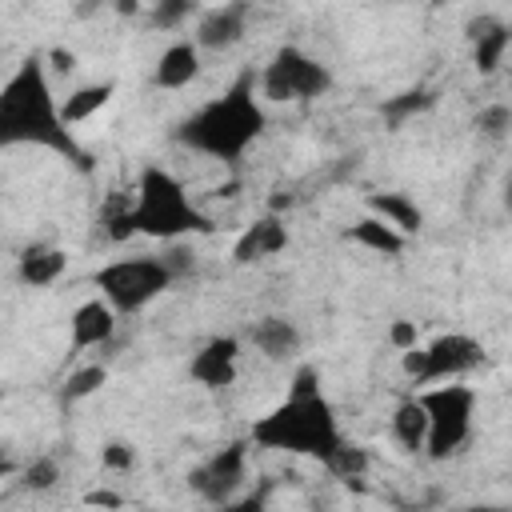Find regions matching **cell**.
<instances>
[{
  "instance_id": "cell-13",
  "label": "cell",
  "mask_w": 512,
  "mask_h": 512,
  "mask_svg": "<svg viewBox=\"0 0 512 512\" xmlns=\"http://www.w3.org/2000/svg\"><path fill=\"white\" fill-rule=\"evenodd\" d=\"M68 328H72V348H76V352H84V348H104V344L112 340V332H116V308H112L104 296L84 300V304L72 312Z\"/></svg>"
},
{
  "instance_id": "cell-6",
  "label": "cell",
  "mask_w": 512,
  "mask_h": 512,
  "mask_svg": "<svg viewBox=\"0 0 512 512\" xmlns=\"http://www.w3.org/2000/svg\"><path fill=\"white\" fill-rule=\"evenodd\" d=\"M420 404L428 412V456L432 460H448L456 456L468 436H472V416H476V392L468 384H436L428 392H420Z\"/></svg>"
},
{
  "instance_id": "cell-24",
  "label": "cell",
  "mask_w": 512,
  "mask_h": 512,
  "mask_svg": "<svg viewBox=\"0 0 512 512\" xmlns=\"http://www.w3.org/2000/svg\"><path fill=\"white\" fill-rule=\"evenodd\" d=\"M324 468H328V472H332L336 480L352 484V480H360V476H364V468H368V452L344 440V444H340V452H336V456H332V460H328Z\"/></svg>"
},
{
  "instance_id": "cell-2",
  "label": "cell",
  "mask_w": 512,
  "mask_h": 512,
  "mask_svg": "<svg viewBox=\"0 0 512 512\" xmlns=\"http://www.w3.org/2000/svg\"><path fill=\"white\" fill-rule=\"evenodd\" d=\"M248 436L260 448L288 452V456H312L320 464H328L340 452V444H344L340 424H336V412H332L328 396L320 392L316 368H300L292 376L288 396L272 412H264L252 424Z\"/></svg>"
},
{
  "instance_id": "cell-12",
  "label": "cell",
  "mask_w": 512,
  "mask_h": 512,
  "mask_svg": "<svg viewBox=\"0 0 512 512\" xmlns=\"http://www.w3.org/2000/svg\"><path fill=\"white\" fill-rule=\"evenodd\" d=\"M284 248H288V224H284L276 212H268V216L252 220V224L236 236L232 260H236V264H256V260H268V256H276V252H284Z\"/></svg>"
},
{
  "instance_id": "cell-3",
  "label": "cell",
  "mask_w": 512,
  "mask_h": 512,
  "mask_svg": "<svg viewBox=\"0 0 512 512\" xmlns=\"http://www.w3.org/2000/svg\"><path fill=\"white\" fill-rule=\"evenodd\" d=\"M264 128H268V112L256 100V76L240 72L220 96H212L192 116H184L172 136L176 144L200 156H212L220 164H240V156L264 136Z\"/></svg>"
},
{
  "instance_id": "cell-5",
  "label": "cell",
  "mask_w": 512,
  "mask_h": 512,
  "mask_svg": "<svg viewBox=\"0 0 512 512\" xmlns=\"http://www.w3.org/2000/svg\"><path fill=\"white\" fill-rule=\"evenodd\" d=\"M172 280L176 276L164 268L160 256H124V260H112L92 272V284L100 288V296L124 316L148 308L160 292H168Z\"/></svg>"
},
{
  "instance_id": "cell-22",
  "label": "cell",
  "mask_w": 512,
  "mask_h": 512,
  "mask_svg": "<svg viewBox=\"0 0 512 512\" xmlns=\"http://www.w3.org/2000/svg\"><path fill=\"white\" fill-rule=\"evenodd\" d=\"M132 208H136V200H128V196H112V200L104 204L100 224H104V236H108L112 244L136 236V216H132Z\"/></svg>"
},
{
  "instance_id": "cell-23",
  "label": "cell",
  "mask_w": 512,
  "mask_h": 512,
  "mask_svg": "<svg viewBox=\"0 0 512 512\" xmlns=\"http://www.w3.org/2000/svg\"><path fill=\"white\" fill-rule=\"evenodd\" d=\"M104 380H108V368H104V364H84V368H76V372L64 380V388H60V404H80V400L96 396V392L104 388Z\"/></svg>"
},
{
  "instance_id": "cell-14",
  "label": "cell",
  "mask_w": 512,
  "mask_h": 512,
  "mask_svg": "<svg viewBox=\"0 0 512 512\" xmlns=\"http://www.w3.org/2000/svg\"><path fill=\"white\" fill-rule=\"evenodd\" d=\"M468 36H472V64L480 76H492L512 44V24L504 20H492V16H480L468 24Z\"/></svg>"
},
{
  "instance_id": "cell-9",
  "label": "cell",
  "mask_w": 512,
  "mask_h": 512,
  "mask_svg": "<svg viewBox=\"0 0 512 512\" xmlns=\"http://www.w3.org/2000/svg\"><path fill=\"white\" fill-rule=\"evenodd\" d=\"M244 472H248V440H228L224 448H216L208 460H200L188 472V488L204 504L220 508V504L236 500V492L244 484Z\"/></svg>"
},
{
  "instance_id": "cell-33",
  "label": "cell",
  "mask_w": 512,
  "mask_h": 512,
  "mask_svg": "<svg viewBox=\"0 0 512 512\" xmlns=\"http://www.w3.org/2000/svg\"><path fill=\"white\" fill-rule=\"evenodd\" d=\"M48 60H52V68H56V72H64V76L76 68V52H68V48H52V52H48Z\"/></svg>"
},
{
  "instance_id": "cell-7",
  "label": "cell",
  "mask_w": 512,
  "mask_h": 512,
  "mask_svg": "<svg viewBox=\"0 0 512 512\" xmlns=\"http://www.w3.org/2000/svg\"><path fill=\"white\" fill-rule=\"evenodd\" d=\"M332 88V72L328 64H320L316 56H308L296 44L276 48V56L264 64L260 72V92L272 104H300V100H316Z\"/></svg>"
},
{
  "instance_id": "cell-19",
  "label": "cell",
  "mask_w": 512,
  "mask_h": 512,
  "mask_svg": "<svg viewBox=\"0 0 512 512\" xmlns=\"http://www.w3.org/2000/svg\"><path fill=\"white\" fill-rule=\"evenodd\" d=\"M392 436H396V444L404 452L428 448V412H424L420 396H408V400L396 404V412H392Z\"/></svg>"
},
{
  "instance_id": "cell-34",
  "label": "cell",
  "mask_w": 512,
  "mask_h": 512,
  "mask_svg": "<svg viewBox=\"0 0 512 512\" xmlns=\"http://www.w3.org/2000/svg\"><path fill=\"white\" fill-rule=\"evenodd\" d=\"M84 504H96V508H120V496H112V492H88Z\"/></svg>"
},
{
  "instance_id": "cell-20",
  "label": "cell",
  "mask_w": 512,
  "mask_h": 512,
  "mask_svg": "<svg viewBox=\"0 0 512 512\" xmlns=\"http://www.w3.org/2000/svg\"><path fill=\"white\" fill-rule=\"evenodd\" d=\"M348 240L352 244H360V248H368V252H380V256H400L404 252V236L392 228V224H384L380 216H360L352 228H348Z\"/></svg>"
},
{
  "instance_id": "cell-30",
  "label": "cell",
  "mask_w": 512,
  "mask_h": 512,
  "mask_svg": "<svg viewBox=\"0 0 512 512\" xmlns=\"http://www.w3.org/2000/svg\"><path fill=\"white\" fill-rule=\"evenodd\" d=\"M104 468L108 472H132V464H136V448L132 444H124V440H112V444H104Z\"/></svg>"
},
{
  "instance_id": "cell-21",
  "label": "cell",
  "mask_w": 512,
  "mask_h": 512,
  "mask_svg": "<svg viewBox=\"0 0 512 512\" xmlns=\"http://www.w3.org/2000/svg\"><path fill=\"white\" fill-rule=\"evenodd\" d=\"M112 92H116V84L112 80H100V84H84V88H76V92H68L64 96V104H60V116H64V124L72 128V124H84L88 116H96L108 100H112Z\"/></svg>"
},
{
  "instance_id": "cell-25",
  "label": "cell",
  "mask_w": 512,
  "mask_h": 512,
  "mask_svg": "<svg viewBox=\"0 0 512 512\" xmlns=\"http://www.w3.org/2000/svg\"><path fill=\"white\" fill-rule=\"evenodd\" d=\"M56 480H60L56 456H36V460H28V468L20 472V484H24L28 492H52Z\"/></svg>"
},
{
  "instance_id": "cell-8",
  "label": "cell",
  "mask_w": 512,
  "mask_h": 512,
  "mask_svg": "<svg viewBox=\"0 0 512 512\" xmlns=\"http://www.w3.org/2000/svg\"><path fill=\"white\" fill-rule=\"evenodd\" d=\"M480 364H484V344L468 332H444L428 340L424 348L416 344L404 352V372L416 384H448V380L476 372Z\"/></svg>"
},
{
  "instance_id": "cell-4",
  "label": "cell",
  "mask_w": 512,
  "mask_h": 512,
  "mask_svg": "<svg viewBox=\"0 0 512 512\" xmlns=\"http://www.w3.org/2000/svg\"><path fill=\"white\" fill-rule=\"evenodd\" d=\"M136 232L140 236H152L160 244H176L192 232H212V220L188 200L184 184L160 168V164H144L140 168V180H136Z\"/></svg>"
},
{
  "instance_id": "cell-35",
  "label": "cell",
  "mask_w": 512,
  "mask_h": 512,
  "mask_svg": "<svg viewBox=\"0 0 512 512\" xmlns=\"http://www.w3.org/2000/svg\"><path fill=\"white\" fill-rule=\"evenodd\" d=\"M452 512H512L504 504H468V508H452Z\"/></svg>"
},
{
  "instance_id": "cell-11",
  "label": "cell",
  "mask_w": 512,
  "mask_h": 512,
  "mask_svg": "<svg viewBox=\"0 0 512 512\" xmlns=\"http://www.w3.org/2000/svg\"><path fill=\"white\" fill-rule=\"evenodd\" d=\"M248 16H252V8L240 4V0H232V4H216V8L200 12V20H196V36H192L196 48L224 52V48L240 44L244 32H248Z\"/></svg>"
},
{
  "instance_id": "cell-27",
  "label": "cell",
  "mask_w": 512,
  "mask_h": 512,
  "mask_svg": "<svg viewBox=\"0 0 512 512\" xmlns=\"http://www.w3.org/2000/svg\"><path fill=\"white\" fill-rule=\"evenodd\" d=\"M428 104H432V92H428V88H408V92H400V96H392V100L384 104V116H388L392 124H404L408 116L424 112Z\"/></svg>"
},
{
  "instance_id": "cell-29",
  "label": "cell",
  "mask_w": 512,
  "mask_h": 512,
  "mask_svg": "<svg viewBox=\"0 0 512 512\" xmlns=\"http://www.w3.org/2000/svg\"><path fill=\"white\" fill-rule=\"evenodd\" d=\"M160 260H164V268H168L176 280H180V276H188V272L196 268V256H192V248H184L180 240H176V244H168V248L160 252Z\"/></svg>"
},
{
  "instance_id": "cell-36",
  "label": "cell",
  "mask_w": 512,
  "mask_h": 512,
  "mask_svg": "<svg viewBox=\"0 0 512 512\" xmlns=\"http://www.w3.org/2000/svg\"><path fill=\"white\" fill-rule=\"evenodd\" d=\"M116 12H120V16H132V12H140V4H132V0H124V4H116Z\"/></svg>"
},
{
  "instance_id": "cell-37",
  "label": "cell",
  "mask_w": 512,
  "mask_h": 512,
  "mask_svg": "<svg viewBox=\"0 0 512 512\" xmlns=\"http://www.w3.org/2000/svg\"><path fill=\"white\" fill-rule=\"evenodd\" d=\"M504 204H508V212H512V172H508V180H504Z\"/></svg>"
},
{
  "instance_id": "cell-26",
  "label": "cell",
  "mask_w": 512,
  "mask_h": 512,
  "mask_svg": "<svg viewBox=\"0 0 512 512\" xmlns=\"http://www.w3.org/2000/svg\"><path fill=\"white\" fill-rule=\"evenodd\" d=\"M476 132L480 136H488V140H504L508 132H512V104H484L480 112H476Z\"/></svg>"
},
{
  "instance_id": "cell-28",
  "label": "cell",
  "mask_w": 512,
  "mask_h": 512,
  "mask_svg": "<svg viewBox=\"0 0 512 512\" xmlns=\"http://www.w3.org/2000/svg\"><path fill=\"white\" fill-rule=\"evenodd\" d=\"M192 12H196L192 0H160V4L152 8V24H156V28H180Z\"/></svg>"
},
{
  "instance_id": "cell-15",
  "label": "cell",
  "mask_w": 512,
  "mask_h": 512,
  "mask_svg": "<svg viewBox=\"0 0 512 512\" xmlns=\"http://www.w3.org/2000/svg\"><path fill=\"white\" fill-rule=\"evenodd\" d=\"M64 268H68V252L40 240V244H28V248L20 252V260H16V280H20L24 288H48V284H56V280L64 276Z\"/></svg>"
},
{
  "instance_id": "cell-31",
  "label": "cell",
  "mask_w": 512,
  "mask_h": 512,
  "mask_svg": "<svg viewBox=\"0 0 512 512\" xmlns=\"http://www.w3.org/2000/svg\"><path fill=\"white\" fill-rule=\"evenodd\" d=\"M216 512H268V484H260V488L248 492V496H236V500L220 504Z\"/></svg>"
},
{
  "instance_id": "cell-10",
  "label": "cell",
  "mask_w": 512,
  "mask_h": 512,
  "mask_svg": "<svg viewBox=\"0 0 512 512\" xmlns=\"http://www.w3.org/2000/svg\"><path fill=\"white\" fill-rule=\"evenodd\" d=\"M236 372H240V340L236 336H212L188 360V376L212 392L228 388L236 380Z\"/></svg>"
},
{
  "instance_id": "cell-16",
  "label": "cell",
  "mask_w": 512,
  "mask_h": 512,
  "mask_svg": "<svg viewBox=\"0 0 512 512\" xmlns=\"http://www.w3.org/2000/svg\"><path fill=\"white\" fill-rule=\"evenodd\" d=\"M248 340L252 348L264 356V360H292L300 352V328L288 320V316H260L252 328H248Z\"/></svg>"
},
{
  "instance_id": "cell-17",
  "label": "cell",
  "mask_w": 512,
  "mask_h": 512,
  "mask_svg": "<svg viewBox=\"0 0 512 512\" xmlns=\"http://www.w3.org/2000/svg\"><path fill=\"white\" fill-rule=\"evenodd\" d=\"M200 76V48L196 40H176L156 56L152 84L156 88H188Z\"/></svg>"
},
{
  "instance_id": "cell-18",
  "label": "cell",
  "mask_w": 512,
  "mask_h": 512,
  "mask_svg": "<svg viewBox=\"0 0 512 512\" xmlns=\"http://www.w3.org/2000/svg\"><path fill=\"white\" fill-rule=\"evenodd\" d=\"M368 212L380 216L384 224H392L400 236H412V232L424 228V212L404 192H372L368 196Z\"/></svg>"
},
{
  "instance_id": "cell-1",
  "label": "cell",
  "mask_w": 512,
  "mask_h": 512,
  "mask_svg": "<svg viewBox=\"0 0 512 512\" xmlns=\"http://www.w3.org/2000/svg\"><path fill=\"white\" fill-rule=\"evenodd\" d=\"M0 144L4 148L40 144V148L60 152L76 172H88L92 168L88 152L72 140V132H68L64 116H60V104L52 96L48 68H44V56L40 52L24 56L16 64V72L0 88Z\"/></svg>"
},
{
  "instance_id": "cell-32",
  "label": "cell",
  "mask_w": 512,
  "mask_h": 512,
  "mask_svg": "<svg viewBox=\"0 0 512 512\" xmlns=\"http://www.w3.org/2000/svg\"><path fill=\"white\" fill-rule=\"evenodd\" d=\"M388 340H392L400 352L416 348V324H412V320H396V324H392V332H388Z\"/></svg>"
}]
</instances>
